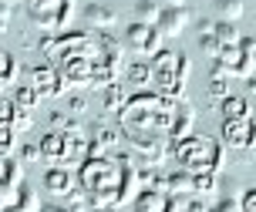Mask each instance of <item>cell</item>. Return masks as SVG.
<instances>
[{
  "instance_id": "6da1fadb",
  "label": "cell",
  "mask_w": 256,
  "mask_h": 212,
  "mask_svg": "<svg viewBox=\"0 0 256 212\" xmlns=\"http://www.w3.org/2000/svg\"><path fill=\"white\" fill-rule=\"evenodd\" d=\"M88 199L94 209H115L118 206V188H122V165L108 162V158H88L81 168Z\"/></svg>"
},
{
  "instance_id": "7a4b0ae2",
  "label": "cell",
  "mask_w": 256,
  "mask_h": 212,
  "mask_svg": "<svg viewBox=\"0 0 256 212\" xmlns=\"http://www.w3.org/2000/svg\"><path fill=\"white\" fill-rule=\"evenodd\" d=\"M176 158L186 165V172H216L222 165V148H219L216 138L209 135H196L192 132L189 138L176 142Z\"/></svg>"
},
{
  "instance_id": "3957f363",
  "label": "cell",
  "mask_w": 256,
  "mask_h": 212,
  "mask_svg": "<svg viewBox=\"0 0 256 212\" xmlns=\"http://www.w3.org/2000/svg\"><path fill=\"white\" fill-rule=\"evenodd\" d=\"M27 10L34 17V24L40 27H64L68 17L74 10V0H27Z\"/></svg>"
},
{
  "instance_id": "277c9868",
  "label": "cell",
  "mask_w": 256,
  "mask_h": 212,
  "mask_svg": "<svg viewBox=\"0 0 256 212\" xmlns=\"http://www.w3.org/2000/svg\"><path fill=\"white\" fill-rule=\"evenodd\" d=\"M125 44L138 58H155L158 50H162V34L155 30V27H148V24H128V30H125Z\"/></svg>"
},
{
  "instance_id": "5b68a950",
  "label": "cell",
  "mask_w": 256,
  "mask_h": 212,
  "mask_svg": "<svg viewBox=\"0 0 256 212\" xmlns=\"http://www.w3.org/2000/svg\"><path fill=\"white\" fill-rule=\"evenodd\" d=\"M212 78H253V64L246 61V54L236 48H222L216 54V68H212Z\"/></svg>"
},
{
  "instance_id": "8992f818",
  "label": "cell",
  "mask_w": 256,
  "mask_h": 212,
  "mask_svg": "<svg viewBox=\"0 0 256 212\" xmlns=\"http://www.w3.org/2000/svg\"><path fill=\"white\" fill-rule=\"evenodd\" d=\"M222 138L232 148L256 152V122L253 118H222Z\"/></svg>"
},
{
  "instance_id": "52a82bcc",
  "label": "cell",
  "mask_w": 256,
  "mask_h": 212,
  "mask_svg": "<svg viewBox=\"0 0 256 212\" xmlns=\"http://www.w3.org/2000/svg\"><path fill=\"white\" fill-rule=\"evenodd\" d=\"M189 24V7H162L158 20H155V30L162 38H179Z\"/></svg>"
},
{
  "instance_id": "ba28073f",
  "label": "cell",
  "mask_w": 256,
  "mask_h": 212,
  "mask_svg": "<svg viewBox=\"0 0 256 212\" xmlns=\"http://www.w3.org/2000/svg\"><path fill=\"white\" fill-rule=\"evenodd\" d=\"M64 88V78L61 71H54V68H34V91H38L40 98H54V94H61Z\"/></svg>"
},
{
  "instance_id": "9c48e42d",
  "label": "cell",
  "mask_w": 256,
  "mask_h": 212,
  "mask_svg": "<svg viewBox=\"0 0 256 212\" xmlns=\"http://www.w3.org/2000/svg\"><path fill=\"white\" fill-rule=\"evenodd\" d=\"M44 188L51 192L54 199H68L71 192H74V178H71V172H64V168H48V175H44Z\"/></svg>"
},
{
  "instance_id": "30bf717a",
  "label": "cell",
  "mask_w": 256,
  "mask_h": 212,
  "mask_svg": "<svg viewBox=\"0 0 256 212\" xmlns=\"http://www.w3.org/2000/svg\"><path fill=\"white\" fill-rule=\"evenodd\" d=\"M166 206H168V196L158 192V188H142L135 196V209L138 212H166Z\"/></svg>"
},
{
  "instance_id": "8fae6325",
  "label": "cell",
  "mask_w": 256,
  "mask_h": 212,
  "mask_svg": "<svg viewBox=\"0 0 256 212\" xmlns=\"http://www.w3.org/2000/svg\"><path fill=\"white\" fill-rule=\"evenodd\" d=\"M84 17H88V24H94L98 30L118 24V14L112 10L108 4H88V7H84Z\"/></svg>"
},
{
  "instance_id": "7c38bea8",
  "label": "cell",
  "mask_w": 256,
  "mask_h": 212,
  "mask_svg": "<svg viewBox=\"0 0 256 212\" xmlns=\"http://www.w3.org/2000/svg\"><path fill=\"white\" fill-rule=\"evenodd\" d=\"M219 108H222V118H253V104H250L246 98H236V94L222 98Z\"/></svg>"
},
{
  "instance_id": "4fadbf2b",
  "label": "cell",
  "mask_w": 256,
  "mask_h": 212,
  "mask_svg": "<svg viewBox=\"0 0 256 212\" xmlns=\"http://www.w3.org/2000/svg\"><path fill=\"white\" fill-rule=\"evenodd\" d=\"M14 212H40V199L30 186H17V196H14Z\"/></svg>"
},
{
  "instance_id": "5bb4252c",
  "label": "cell",
  "mask_w": 256,
  "mask_h": 212,
  "mask_svg": "<svg viewBox=\"0 0 256 212\" xmlns=\"http://www.w3.org/2000/svg\"><path fill=\"white\" fill-rule=\"evenodd\" d=\"M212 38H216L219 50L236 48V44H240V30H236V24H230V20H216V24H212Z\"/></svg>"
},
{
  "instance_id": "9a60e30c",
  "label": "cell",
  "mask_w": 256,
  "mask_h": 212,
  "mask_svg": "<svg viewBox=\"0 0 256 212\" xmlns=\"http://www.w3.org/2000/svg\"><path fill=\"white\" fill-rule=\"evenodd\" d=\"M212 10L219 14V20H230V24H236L240 17H243V0H212Z\"/></svg>"
},
{
  "instance_id": "2e32d148",
  "label": "cell",
  "mask_w": 256,
  "mask_h": 212,
  "mask_svg": "<svg viewBox=\"0 0 256 212\" xmlns=\"http://www.w3.org/2000/svg\"><path fill=\"white\" fill-rule=\"evenodd\" d=\"M158 14H162V7H158L155 0H135V20H138V24H148V27H155V20H158Z\"/></svg>"
},
{
  "instance_id": "e0dca14e",
  "label": "cell",
  "mask_w": 256,
  "mask_h": 212,
  "mask_svg": "<svg viewBox=\"0 0 256 212\" xmlns=\"http://www.w3.org/2000/svg\"><path fill=\"white\" fill-rule=\"evenodd\" d=\"M20 182H24L20 178V162L0 155V186H20Z\"/></svg>"
},
{
  "instance_id": "ac0fdd59",
  "label": "cell",
  "mask_w": 256,
  "mask_h": 212,
  "mask_svg": "<svg viewBox=\"0 0 256 212\" xmlns=\"http://www.w3.org/2000/svg\"><path fill=\"white\" fill-rule=\"evenodd\" d=\"M216 188H219L216 172H196L192 175V192H196V196H209V192H216Z\"/></svg>"
},
{
  "instance_id": "d6986e66",
  "label": "cell",
  "mask_w": 256,
  "mask_h": 212,
  "mask_svg": "<svg viewBox=\"0 0 256 212\" xmlns=\"http://www.w3.org/2000/svg\"><path fill=\"white\" fill-rule=\"evenodd\" d=\"M40 101V94L34 91V84H24V88H17V94H14V104L17 108H24V112H34V104Z\"/></svg>"
},
{
  "instance_id": "ffe728a7",
  "label": "cell",
  "mask_w": 256,
  "mask_h": 212,
  "mask_svg": "<svg viewBox=\"0 0 256 212\" xmlns=\"http://www.w3.org/2000/svg\"><path fill=\"white\" fill-rule=\"evenodd\" d=\"M128 81H132V84H148V81H152V64L148 61L128 64Z\"/></svg>"
},
{
  "instance_id": "44dd1931",
  "label": "cell",
  "mask_w": 256,
  "mask_h": 212,
  "mask_svg": "<svg viewBox=\"0 0 256 212\" xmlns=\"http://www.w3.org/2000/svg\"><path fill=\"white\" fill-rule=\"evenodd\" d=\"M104 108H108V112H122V108H125V98H122V88L118 84L104 88Z\"/></svg>"
},
{
  "instance_id": "7402d4cb",
  "label": "cell",
  "mask_w": 256,
  "mask_h": 212,
  "mask_svg": "<svg viewBox=\"0 0 256 212\" xmlns=\"http://www.w3.org/2000/svg\"><path fill=\"white\" fill-rule=\"evenodd\" d=\"M14 74H17V61H14L10 54L0 50V84H10Z\"/></svg>"
},
{
  "instance_id": "603a6c76",
  "label": "cell",
  "mask_w": 256,
  "mask_h": 212,
  "mask_svg": "<svg viewBox=\"0 0 256 212\" xmlns=\"http://www.w3.org/2000/svg\"><path fill=\"white\" fill-rule=\"evenodd\" d=\"M209 98L216 101H222V98H230V84H226V78H212V81H209Z\"/></svg>"
},
{
  "instance_id": "cb8c5ba5",
  "label": "cell",
  "mask_w": 256,
  "mask_h": 212,
  "mask_svg": "<svg viewBox=\"0 0 256 212\" xmlns=\"http://www.w3.org/2000/svg\"><path fill=\"white\" fill-rule=\"evenodd\" d=\"M209 212H243V206H240L236 196H222V202H219L216 209H209Z\"/></svg>"
},
{
  "instance_id": "d4e9b609",
  "label": "cell",
  "mask_w": 256,
  "mask_h": 212,
  "mask_svg": "<svg viewBox=\"0 0 256 212\" xmlns=\"http://www.w3.org/2000/svg\"><path fill=\"white\" fill-rule=\"evenodd\" d=\"M240 50L246 54V61L256 68V38H240Z\"/></svg>"
},
{
  "instance_id": "484cf974",
  "label": "cell",
  "mask_w": 256,
  "mask_h": 212,
  "mask_svg": "<svg viewBox=\"0 0 256 212\" xmlns=\"http://www.w3.org/2000/svg\"><path fill=\"white\" fill-rule=\"evenodd\" d=\"M14 112H17V104H14V101H4V98H0V125H7V128H10Z\"/></svg>"
},
{
  "instance_id": "4316f807",
  "label": "cell",
  "mask_w": 256,
  "mask_h": 212,
  "mask_svg": "<svg viewBox=\"0 0 256 212\" xmlns=\"http://www.w3.org/2000/svg\"><path fill=\"white\" fill-rule=\"evenodd\" d=\"M14 148V128L0 125V152H10Z\"/></svg>"
},
{
  "instance_id": "83f0119b",
  "label": "cell",
  "mask_w": 256,
  "mask_h": 212,
  "mask_svg": "<svg viewBox=\"0 0 256 212\" xmlns=\"http://www.w3.org/2000/svg\"><path fill=\"white\" fill-rule=\"evenodd\" d=\"M240 206H243V212H256V188H246Z\"/></svg>"
},
{
  "instance_id": "f1b7e54d",
  "label": "cell",
  "mask_w": 256,
  "mask_h": 212,
  "mask_svg": "<svg viewBox=\"0 0 256 212\" xmlns=\"http://www.w3.org/2000/svg\"><path fill=\"white\" fill-rule=\"evenodd\" d=\"M182 212H209V209H206L199 199H186V202H182Z\"/></svg>"
},
{
  "instance_id": "f546056e",
  "label": "cell",
  "mask_w": 256,
  "mask_h": 212,
  "mask_svg": "<svg viewBox=\"0 0 256 212\" xmlns=\"http://www.w3.org/2000/svg\"><path fill=\"white\" fill-rule=\"evenodd\" d=\"M24 158H27V162H38L40 148H38V145H24Z\"/></svg>"
},
{
  "instance_id": "4dcf8cb0",
  "label": "cell",
  "mask_w": 256,
  "mask_h": 212,
  "mask_svg": "<svg viewBox=\"0 0 256 212\" xmlns=\"http://www.w3.org/2000/svg\"><path fill=\"white\" fill-rule=\"evenodd\" d=\"M7 20H10V4H4V0H0V27L7 24Z\"/></svg>"
},
{
  "instance_id": "1f68e13d",
  "label": "cell",
  "mask_w": 256,
  "mask_h": 212,
  "mask_svg": "<svg viewBox=\"0 0 256 212\" xmlns=\"http://www.w3.org/2000/svg\"><path fill=\"white\" fill-rule=\"evenodd\" d=\"M158 7H186V0H155Z\"/></svg>"
},
{
  "instance_id": "d6a6232c",
  "label": "cell",
  "mask_w": 256,
  "mask_h": 212,
  "mask_svg": "<svg viewBox=\"0 0 256 212\" xmlns=\"http://www.w3.org/2000/svg\"><path fill=\"white\" fill-rule=\"evenodd\" d=\"M40 212H81V209H71V206H51V209H40Z\"/></svg>"
},
{
  "instance_id": "836d02e7",
  "label": "cell",
  "mask_w": 256,
  "mask_h": 212,
  "mask_svg": "<svg viewBox=\"0 0 256 212\" xmlns=\"http://www.w3.org/2000/svg\"><path fill=\"white\" fill-rule=\"evenodd\" d=\"M81 108H84V101H81V98H71V114H81Z\"/></svg>"
},
{
  "instance_id": "e575fe53",
  "label": "cell",
  "mask_w": 256,
  "mask_h": 212,
  "mask_svg": "<svg viewBox=\"0 0 256 212\" xmlns=\"http://www.w3.org/2000/svg\"><path fill=\"white\" fill-rule=\"evenodd\" d=\"M246 88H250V94H256V78H246Z\"/></svg>"
},
{
  "instance_id": "d590c367",
  "label": "cell",
  "mask_w": 256,
  "mask_h": 212,
  "mask_svg": "<svg viewBox=\"0 0 256 212\" xmlns=\"http://www.w3.org/2000/svg\"><path fill=\"white\" fill-rule=\"evenodd\" d=\"M94 212H115V209H94Z\"/></svg>"
},
{
  "instance_id": "8d00e7d4",
  "label": "cell",
  "mask_w": 256,
  "mask_h": 212,
  "mask_svg": "<svg viewBox=\"0 0 256 212\" xmlns=\"http://www.w3.org/2000/svg\"><path fill=\"white\" fill-rule=\"evenodd\" d=\"M132 212H138V209H132Z\"/></svg>"
},
{
  "instance_id": "74e56055",
  "label": "cell",
  "mask_w": 256,
  "mask_h": 212,
  "mask_svg": "<svg viewBox=\"0 0 256 212\" xmlns=\"http://www.w3.org/2000/svg\"><path fill=\"white\" fill-rule=\"evenodd\" d=\"M10 212H14V209H10Z\"/></svg>"
}]
</instances>
